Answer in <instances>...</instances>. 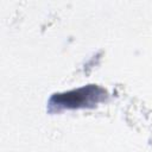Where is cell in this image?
<instances>
[{
  "instance_id": "cell-1",
  "label": "cell",
  "mask_w": 152,
  "mask_h": 152,
  "mask_svg": "<svg viewBox=\"0 0 152 152\" xmlns=\"http://www.w3.org/2000/svg\"><path fill=\"white\" fill-rule=\"evenodd\" d=\"M99 91L100 89L96 87H87V88H81L78 90L61 94L58 96H55L53 100L57 101V104L75 107V106H81L83 103H88L91 99L97 97L100 95Z\"/></svg>"
}]
</instances>
